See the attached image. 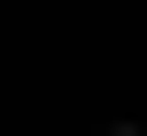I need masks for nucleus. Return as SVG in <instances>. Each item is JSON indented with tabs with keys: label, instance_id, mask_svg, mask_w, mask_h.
Segmentation results:
<instances>
[{
	"label": "nucleus",
	"instance_id": "nucleus-1",
	"mask_svg": "<svg viewBox=\"0 0 147 136\" xmlns=\"http://www.w3.org/2000/svg\"><path fill=\"white\" fill-rule=\"evenodd\" d=\"M102 136H147V125H102Z\"/></svg>",
	"mask_w": 147,
	"mask_h": 136
}]
</instances>
